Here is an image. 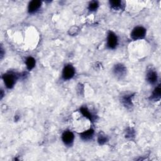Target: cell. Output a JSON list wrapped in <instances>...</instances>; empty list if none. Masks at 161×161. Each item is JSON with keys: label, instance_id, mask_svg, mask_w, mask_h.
Masks as SVG:
<instances>
[{"label": "cell", "instance_id": "6da1fadb", "mask_svg": "<svg viewBox=\"0 0 161 161\" xmlns=\"http://www.w3.org/2000/svg\"><path fill=\"white\" fill-rule=\"evenodd\" d=\"M146 34V30L142 27H135L131 33V37L133 40H137L142 39L145 37Z\"/></svg>", "mask_w": 161, "mask_h": 161}, {"label": "cell", "instance_id": "30bf717a", "mask_svg": "<svg viewBox=\"0 0 161 161\" xmlns=\"http://www.w3.org/2000/svg\"><path fill=\"white\" fill-rule=\"evenodd\" d=\"M94 135V130H93L92 128H90L83 133H81V138L84 140H89L90 139H91L93 137Z\"/></svg>", "mask_w": 161, "mask_h": 161}, {"label": "cell", "instance_id": "9a60e30c", "mask_svg": "<svg viewBox=\"0 0 161 161\" xmlns=\"http://www.w3.org/2000/svg\"><path fill=\"white\" fill-rule=\"evenodd\" d=\"M98 7H99L98 3L97 2H95V1H94V2H91V3H89L88 8H89V11H91V12H94V11H96V10L98 9Z\"/></svg>", "mask_w": 161, "mask_h": 161}, {"label": "cell", "instance_id": "9c48e42d", "mask_svg": "<svg viewBox=\"0 0 161 161\" xmlns=\"http://www.w3.org/2000/svg\"><path fill=\"white\" fill-rule=\"evenodd\" d=\"M160 95H161V89H160V84H158L154 91L152 93V94L150 97L151 99L155 101H157L160 100Z\"/></svg>", "mask_w": 161, "mask_h": 161}, {"label": "cell", "instance_id": "4fadbf2b", "mask_svg": "<svg viewBox=\"0 0 161 161\" xmlns=\"http://www.w3.org/2000/svg\"><path fill=\"white\" fill-rule=\"evenodd\" d=\"M81 112L82 113V114L84 115V116L86 117L87 118H88L89 120H90L91 121H93L94 120V116L91 114V112H89V111L84 107H83L81 108L80 110Z\"/></svg>", "mask_w": 161, "mask_h": 161}, {"label": "cell", "instance_id": "5b68a950", "mask_svg": "<svg viewBox=\"0 0 161 161\" xmlns=\"http://www.w3.org/2000/svg\"><path fill=\"white\" fill-rule=\"evenodd\" d=\"M62 139L65 145H71L74 142V135L72 131L69 130H66L62 133Z\"/></svg>", "mask_w": 161, "mask_h": 161}, {"label": "cell", "instance_id": "2e32d148", "mask_svg": "<svg viewBox=\"0 0 161 161\" xmlns=\"http://www.w3.org/2000/svg\"><path fill=\"white\" fill-rule=\"evenodd\" d=\"M98 142L100 145H103L105 144L106 141H107V138L105 135H99L98 137Z\"/></svg>", "mask_w": 161, "mask_h": 161}, {"label": "cell", "instance_id": "8fae6325", "mask_svg": "<svg viewBox=\"0 0 161 161\" xmlns=\"http://www.w3.org/2000/svg\"><path fill=\"white\" fill-rule=\"evenodd\" d=\"M132 96H133L131 94H126L122 97V103L125 107L130 108L133 106L132 103H131Z\"/></svg>", "mask_w": 161, "mask_h": 161}, {"label": "cell", "instance_id": "7a4b0ae2", "mask_svg": "<svg viewBox=\"0 0 161 161\" xmlns=\"http://www.w3.org/2000/svg\"><path fill=\"white\" fill-rule=\"evenodd\" d=\"M3 79L4 80L6 86L8 88L10 89L14 86L17 78L15 74L7 73L3 76Z\"/></svg>", "mask_w": 161, "mask_h": 161}, {"label": "cell", "instance_id": "277c9868", "mask_svg": "<svg viewBox=\"0 0 161 161\" xmlns=\"http://www.w3.org/2000/svg\"><path fill=\"white\" fill-rule=\"evenodd\" d=\"M75 74V69L71 65H66L62 71V78L64 80H69L73 78Z\"/></svg>", "mask_w": 161, "mask_h": 161}, {"label": "cell", "instance_id": "7c38bea8", "mask_svg": "<svg viewBox=\"0 0 161 161\" xmlns=\"http://www.w3.org/2000/svg\"><path fill=\"white\" fill-rule=\"evenodd\" d=\"M27 67L29 71L33 69L35 66V60L32 57H29L26 60Z\"/></svg>", "mask_w": 161, "mask_h": 161}, {"label": "cell", "instance_id": "ba28073f", "mask_svg": "<svg viewBox=\"0 0 161 161\" xmlns=\"http://www.w3.org/2000/svg\"><path fill=\"white\" fill-rule=\"evenodd\" d=\"M146 78L147 81L152 84H155L157 81V72L153 70H150L147 72Z\"/></svg>", "mask_w": 161, "mask_h": 161}, {"label": "cell", "instance_id": "8992f818", "mask_svg": "<svg viewBox=\"0 0 161 161\" xmlns=\"http://www.w3.org/2000/svg\"><path fill=\"white\" fill-rule=\"evenodd\" d=\"M126 67H125V66L121 64L115 65L113 69V72L115 75L119 78H121L123 76H125V75L126 74Z\"/></svg>", "mask_w": 161, "mask_h": 161}, {"label": "cell", "instance_id": "5bb4252c", "mask_svg": "<svg viewBox=\"0 0 161 161\" xmlns=\"http://www.w3.org/2000/svg\"><path fill=\"white\" fill-rule=\"evenodd\" d=\"M110 6L112 8L115 10H118L121 7V1H110Z\"/></svg>", "mask_w": 161, "mask_h": 161}, {"label": "cell", "instance_id": "52a82bcc", "mask_svg": "<svg viewBox=\"0 0 161 161\" xmlns=\"http://www.w3.org/2000/svg\"><path fill=\"white\" fill-rule=\"evenodd\" d=\"M41 5L42 3L40 1H35V0H34V1L31 2L29 5V12L30 13H34L36 12L40 8Z\"/></svg>", "mask_w": 161, "mask_h": 161}, {"label": "cell", "instance_id": "3957f363", "mask_svg": "<svg viewBox=\"0 0 161 161\" xmlns=\"http://www.w3.org/2000/svg\"><path fill=\"white\" fill-rule=\"evenodd\" d=\"M118 45V39L115 34L113 32H110L107 38V47L110 49H114Z\"/></svg>", "mask_w": 161, "mask_h": 161}]
</instances>
